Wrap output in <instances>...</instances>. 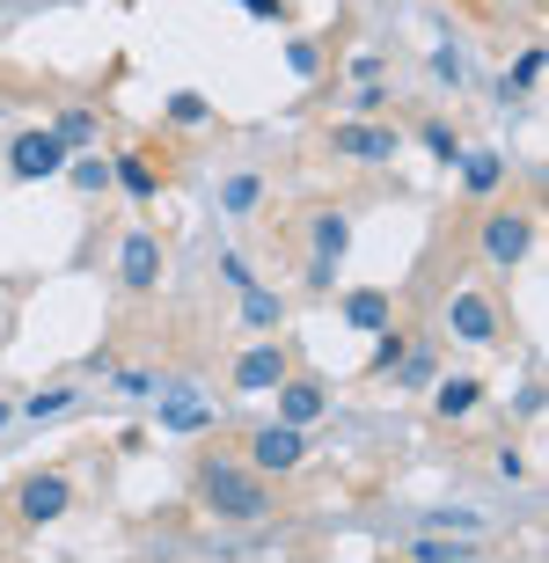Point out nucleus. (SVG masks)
Here are the masks:
<instances>
[{"instance_id": "obj_10", "label": "nucleus", "mask_w": 549, "mask_h": 563, "mask_svg": "<svg viewBox=\"0 0 549 563\" xmlns=\"http://www.w3.org/2000/svg\"><path fill=\"white\" fill-rule=\"evenodd\" d=\"M454 336H462V344H491V336H498V308H491L484 292H462V300H454Z\"/></svg>"}, {"instance_id": "obj_20", "label": "nucleus", "mask_w": 549, "mask_h": 563, "mask_svg": "<svg viewBox=\"0 0 549 563\" xmlns=\"http://www.w3.org/2000/svg\"><path fill=\"white\" fill-rule=\"evenodd\" d=\"M410 556H418V563H462V556H476V549H469V542H410Z\"/></svg>"}, {"instance_id": "obj_7", "label": "nucleus", "mask_w": 549, "mask_h": 563, "mask_svg": "<svg viewBox=\"0 0 549 563\" xmlns=\"http://www.w3.org/2000/svg\"><path fill=\"white\" fill-rule=\"evenodd\" d=\"M278 380H286V352H278V344H256V352L234 358V388H242V396H256V388H278Z\"/></svg>"}, {"instance_id": "obj_5", "label": "nucleus", "mask_w": 549, "mask_h": 563, "mask_svg": "<svg viewBox=\"0 0 549 563\" xmlns=\"http://www.w3.org/2000/svg\"><path fill=\"white\" fill-rule=\"evenodd\" d=\"M66 505H74V490H66V476H52V468H44V476H30L22 483V498H15V512L30 527H52L66 512Z\"/></svg>"}, {"instance_id": "obj_17", "label": "nucleus", "mask_w": 549, "mask_h": 563, "mask_svg": "<svg viewBox=\"0 0 549 563\" xmlns=\"http://www.w3.org/2000/svg\"><path fill=\"white\" fill-rule=\"evenodd\" d=\"M256 198H264L256 176H228V190H220V206H228V212H256Z\"/></svg>"}, {"instance_id": "obj_4", "label": "nucleus", "mask_w": 549, "mask_h": 563, "mask_svg": "<svg viewBox=\"0 0 549 563\" xmlns=\"http://www.w3.org/2000/svg\"><path fill=\"white\" fill-rule=\"evenodd\" d=\"M59 162H66V140H59V132H22V140L8 146V168H15L22 184H37V176H52Z\"/></svg>"}, {"instance_id": "obj_2", "label": "nucleus", "mask_w": 549, "mask_h": 563, "mask_svg": "<svg viewBox=\"0 0 549 563\" xmlns=\"http://www.w3.org/2000/svg\"><path fill=\"white\" fill-rule=\"evenodd\" d=\"M300 454H308V432L300 424H264V432L250 439V468L256 476H286V468H300Z\"/></svg>"}, {"instance_id": "obj_14", "label": "nucleus", "mask_w": 549, "mask_h": 563, "mask_svg": "<svg viewBox=\"0 0 549 563\" xmlns=\"http://www.w3.org/2000/svg\"><path fill=\"white\" fill-rule=\"evenodd\" d=\"M110 184L125 190V198H154V168H147V162H140V154H125V162L110 168Z\"/></svg>"}, {"instance_id": "obj_18", "label": "nucleus", "mask_w": 549, "mask_h": 563, "mask_svg": "<svg viewBox=\"0 0 549 563\" xmlns=\"http://www.w3.org/2000/svg\"><path fill=\"white\" fill-rule=\"evenodd\" d=\"M462 410H476V380H447L440 388V418H462Z\"/></svg>"}, {"instance_id": "obj_16", "label": "nucleus", "mask_w": 549, "mask_h": 563, "mask_svg": "<svg viewBox=\"0 0 549 563\" xmlns=\"http://www.w3.org/2000/svg\"><path fill=\"white\" fill-rule=\"evenodd\" d=\"M418 140H425V154H432V162H462V140H454V125H440V118H432V125H418Z\"/></svg>"}, {"instance_id": "obj_28", "label": "nucleus", "mask_w": 549, "mask_h": 563, "mask_svg": "<svg viewBox=\"0 0 549 563\" xmlns=\"http://www.w3.org/2000/svg\"><path fill=\"white\" fill-rule=\"evenodd\" d=\"M234 8H250L256 22H278V8H286V0H234Z\"/></svg>"}, {"instance_id": "obj_23", "label": "nucleus", "mask_w": 549, "mask_h": 563, "mask_svg": "<svg viewBox=\"0 0 549 563\" xmlns=\"http://www.w3.org/2000/svg\"><path fill=\"white\" fill-rule=\"evenodd\" d=\"M66 402H74V396H66V388H44V396H30V418H59Z\"/></svg>"}, {"instance_id": "obj_24", "label": "nucleus", "mask_w": 549, "mask_h": 563, "mask_svg": "<svg viewBox=\"0 0 549 563\" xmlns=\"http://www.w3.org/2000/svg\"><path fill=\"white\" fill-rule=\"evenodd\" d=\"M286 66H294V74H316V66H322V52H316L308 37H294V52H286Z\"/></svg>"}, {"instance_id": "obj_27", "label": "nucleus", "mask_w": 549, "mask_h": 563, "mask_svg": "<svg viewBox=\"0 0 549 563\" xmlns=\"http://www.w3.org/2000/svg\"><path fill=\"white\" fill-rule=\"evenodd\" d=\"M396 358H403V336H396V330H381V352H374V366H381V374H388Z\"/></svg>"}, {"instance_id": "obj_13", "label": "nucleus", "mask_w": 549, "mask_h": 563, "mask_svg": "<svg viewBox=\"0 0 549 563\" xmlns=\"http://www.w3.org/2000/svg\"><path fill=\"white\" fill-rule=\"evenodd\" d=\"M344 322H352V330H388V292H344Z\"/></svg>"}, {"instance_id": "obj_26", "label": "nucleus", "mask_w": 549, "mask_h": 563, "mask_svg": "<svg viewBox=\"0 0 549 563\" xmlns=\"http://www.w3.org/2000/svg\"><path fill=\"white\" fill-rule=\"evenodd\" d=\"M169 118H176V125H198V118H206V103H198V96H176Z\"/></svg>"}, {"instance_id": "obj_15", "label": "nucleus", "mask_w": 549, "mask_h": 563, "mask_svg": "<svg viewBox=\"0 0 549 563\" xmlns=\"http://www.w3.org/2000/svg\"><path fill=\"white\" fill-rule=\"evenodd\" d=\"M242 322H250V330H272V322H278V292L242 286Z\"/></svg>"}, {"instance_id": "obj_6", "label": "nucleus", "mask_w": 549, "mask_h": 563, "mask_svg": "<svg viewBox=\"0 0 549 563\" xmlns=\"http://www.w3.org/2000/svg\"><path fill=\"white\" fill-rule=\"evenodd\" d=\"M330 146H338L344 162H396L403 132H388V125H338V132H330Z\"/></svg>"}, {"instance_id": "obj_25", "label": "nucleus", "mask_w": 549, "mask_h": 563, "mask_svg": "<svg viewBox=\"0 0 549 563\" xmlns=\"http://www.w3.org/2000/svg\"><path fill=\"white\" fill-rule=\"evenodd\" d=\"M542 81V52H520V66H513V88H535Z\"/></svg>"}, {"instance_id": "obj_8", "label": "nucleus", "mask_w": 549, "mask_h": 563, "mask_svg": "<svg viewBox=\"0 0 549 563\" xmlns=\"http://www.w3.org/2000/svg\"><path fill=\"white\" fill-rule=\"evenodd\" d=\"M118 278H125L132 292H147L154 278H162V242H154V234H125V256H118Z\"/></svg>"}, {"instance_id": "obj_21", "label": "nucleus", "mask_w": 549, "mask_h": 563, "mask_svg": "<svg viewBox=\"0 0 549 563\" xmlns=\"http://www.w3.org/2000/svg\"><path fill=\"white\" fill-rule=\"evenodd\" d=\"M74 190H110V162H74Z\"/></svg>"}, {"instance_id": "obj_19", "label": "nucleus", "mask_w": 549, "mask_h": 563, "mask_svg": "<svg viewBox=\"0 0 549 563\" xmlns=\"http://www.w3.org/2000/svg\"><path fill=\"white\" fill-rule=\"evenodd\" d=\"M59 140L66 146H88V140H96V110H66V118H59Z\"/></svg>"}, {"instance_id": "obj_9", "label": "nucleus", "mask_w": 549, "mask_h": 563, "mask_svg": "<svg viewBox=\"0 0 549 563\" xmlns=\"http://www.w3.org/2000/svg\"><path fill=\"white\" fill-rule=\"evenodd\" d=\"M308 242H316V278H330V264H338L344 242H352V220H344V212H316V220H308Z\"/></svg>"}, {"instance_id": "obj_22", "label": "nucleus", "mask_w": 549, "mask_h": 563, "mask_svg": "<svg viewBox=\"0 0 549 563\" xmlns=\"http://www.w3.org/2000/svg\"><path fill=\"white\" fill-rule=\"evenodd\" d=\"M498 184V154H469V190H491Z\"/></svg>"}, {"instance_id": "obj_29", "label": "nucleus", "mask_w": 549, "mask_h": 563, "mask_svg": "<svg viewBox=\"0 0 549 563\" xmlns=\"http://www.w3.org/2000/svg\"><path fill=\"white\" fill-rule=\"evenodd\" d=\"M0 424H8V402H0Z\"/></svg>"}, {"instance_id": "obj_12", "label": "nucleus", "mask_w": 549, "mask_h": 563, "mask_svg": "<svg viewBox=\"0 0 549 563\" xmlns=\"http://www.w3.org/2000/svg\"><path fill=\"white\" fill-rule=\"evenodd\" d=\"M322 402H330V396H322L316 380H278V418H286V424H316Z\"/></svg>"}, {"instance_id": "obj_1", "label": "nucleus", "mask_w": 549, "mask_h": 563, "mask_svg": "<svg viewBox=\"0 0 549 563\" xmlns=\"http://www.w3.org/2000/svg\"><path fill=\"white\" fill-rule=\"evenodd\" d=\"M198 498L220 520H264L272 512V483H256V468H234V461H206L198 468Z\"/></svg>"}, {"instance_id": "obj_3", "label": "nucleus", "mask_w": 549, "mask_h": 563, "mask_svg": "<svg viewBox=\"0 0 549 563\" xmlns=\"http://www.w3.org/2000/svg\"><path fill=\"white\" fill-rule=\"evenodd\" d=\"M535 250V220L528 212H498V220H484V256L506 272V264H520V256Z\"/></svg>"}, {"instance_id": "obj_11", "label": "nucleus", "mask_w": 549, "mask_h": 563, "mask_svg": "<svg viewBox=\"0 0 549 563\" xmlns=\"http://www.w3.org/2000/svg\"><path fill=\"white\" fill-rule=\"evenodd\" d=\"M162 424H169V432H206V424H212V402L190 396V388H169V396H162Z\"/></svg>"}]
</instances>
